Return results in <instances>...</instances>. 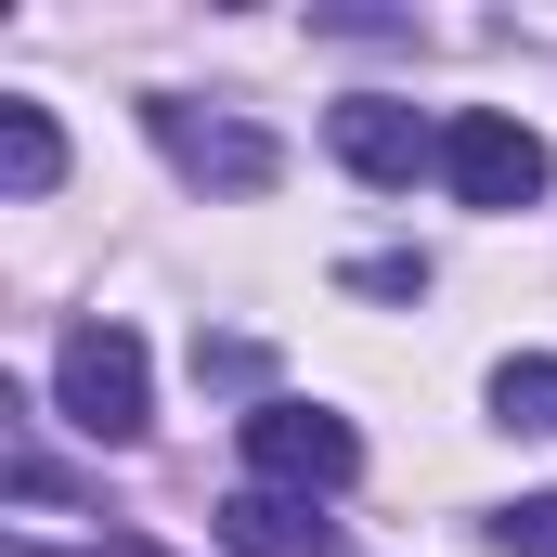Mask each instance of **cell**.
<instances>
[{"label":"cell","mask_w":557,"mask_h":557,"mask_svg":"<svg viewBox=\"0 0 557 557\" xmlns=\"http://www.w3.org/2000/svg\"><path fill=\"white\" fill-rule=\"evenodd\" d=\"M52 416L78 428V441H143L156 428V363H143L131 324H65V350H52Z\"/></svg>","instance_id":"1"},{"label":"cell","mask_w":557,"mask_h":557,"mask_svg":"<svg viewBox=\"0 0 557 557\" xmlns=\"http://www.w3.org/2000/svg\"><path fill=\"white\" fill-rule=\"evenodd\" d=\"M247 480H273V493H350L363 480V428L337 416V403L260 389L247 403Z\"/></svg>","instance_id":"2"},{"label":"cell","mask_w":557,"mask_h":557,"mask_svg":"<svg viewBox=\"0 0 557 557\" xmlns=\"http://www.w3.org/2000/svg\"><path fill=\"white\" fill-rule=\"evenodd\" d=\"M441 182H454V208H545L557 156L532 117H506V104H467V117H441Z\"/></svg>","instance_id":"3"},{"label":"cell","mask_w":557,"mask_h":557,"mask_svg":"<svg viewBox=\"0 0 557 557\" xmlns=\"http://www.w3.org/2000/svg\"><path fill=\"white\" fill-rule=\"evenodd\" d=\"M143 131H156V156H169L182 182H208V195H260V182L285 169V143L260 131V117L195 104V91H156V104H143Z\"/></svg>","instance_id":"4"},{"label":"cell","mask_w":557,"mask_h":557,"mask_svg":"<svg viewBox=\"0 0 557 557\" xmlns=\"http://www.w3.org/2000/svg\"><path fill=\"white\" fill-rule=\"evenodd\" d=\"M324 143H337V169L376 182V195H403L416 169H441V117H416L403 91H350V104H324Z\"/></svg>","instance_id":"5"},{"label":"cell","mask_w":557,"mask_h":557,"mask_svg":"<svg viewBox=\"0 0 557 557\" xmlns=\"http://www.w3.org/2000/svg\"><path fill=\"white\" fill-rule=\"evenodd\" d=\"M221 545H234V557H324V545H337V519H311V493L247 480V493H221Z\"/></svg>","instance_id":"6"},{"label":"cell","mask_w":557,"mask_h":557,"mask_svg":"<svg viewBox=\"0 0 557 557\" xmlns=\"http://www.w3.org/2000/svg\"><path fill=\"white\" fill-rule=\"evenodd\" d=\"M52 182H65V131H52V104L0 91V195H52Z\"/></svg>","instance_id":"7"},{"label":"cell","mask_w":557,"mask_h":557,"mask_svg":"<svg viewBox=\"0 0 557 557\" xmlns=\"http://www.w3.org/2000/svg\"><path fill=\"white\" fill-rule=\"evenodd\" d=\"M480 403H493V428H519V441H545V428H557V350H506Z\"/></svg>","instance_id":"8"},{"label":"cell","mask_w":557,"mask_h":557,"mask_svg":"<svg viewBox=\"0 0 557 557\" xmlns=\"http://www.w3.org/2000/svg\"><path fill=\"white\" fill-rule=\"evenodd\" d=\"M480 532H493L506 557H557V493H519V506H493Z\"/></svg>","instance_id":"9"},{"label":"cell","mask_w":557,"mask_h":557,"mask_svg":"<svg viewBox=\"0 0 557 557\" xmlns=\"http://www.w3.org/2000/svg\"><path fill=\"white\" fill-rule=\"evenodd\" d=\"M104 557H169V545H156V532H104Z\"/></svg>","instance_id":"10"}]
</instances>
